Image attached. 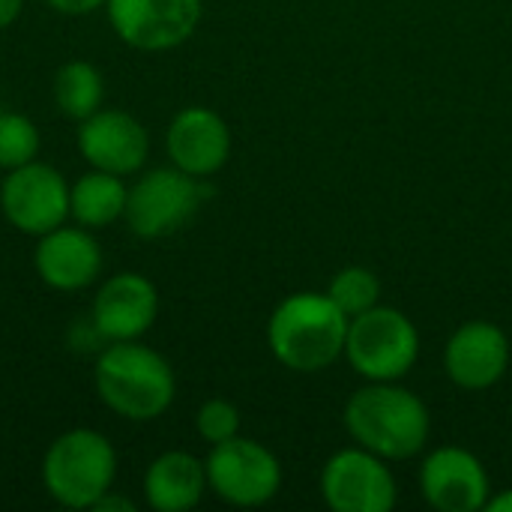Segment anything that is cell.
Returning a JSON list of instances; mask_svg holds the SVG:
<instances>
[{
	"label": "cell",
	"mask_w": 512,
	"mask_h": 512,
	"mask_svg": "<svg viewBox=\"0 0 512 512\" xmlns=\"http://www.w3.org/2000/svg\"><path fill=\"white\" fill-rule=\"evenodd\" d=\"M345 426L363 450L387 462L417 456L432 429L426 405L396 381H372L357 390L345 405Z\"/></svg>",
	"instance_id": "6da1fadb"
},
{
	"label": "cell",
	"mask_w": 512,
	"mask_h": 512,
	"mask_svg": "<svg viewBox=\"0 0 512 512\" xmlns=\"http://www.w3.org/2000/svg\"><path fill=\"white\" fill-rule=\"evenodd\" d=\"M351 318L327 297L300 291L285 297L267 324L273 357L294 372H321L345 354Z\"/></svg>",
	"instance_id": "7a4b0ae2"
},
{
	"label": "cell",
	"mask_w": 512,
	"mask_h": 512,
	"mask_svg": "<svg viewBox=\"0 0 512 512\" xmlns=\"http://www.w3.org/2000/svg\"><path fill=\"white\" fill-rule=\"evenodd\" d=\"M99 399L120 417L147 423L165 414L174 402L177 381L162 354L147 345L111 342L93 369Z\"/></svg>",
	"instance_id": "3957f363"
},
{
	"label": "cell",
	"mask_w": 512,
	"mask_h": 512,
	"mask_svg": "<svg viewBox=\"0 0 512 512\" xmlns=\"http://www.w3.org/2000/svg\"><path fill=\"white\" fill-rule=\"evenodd\" d=\"M117 474V453L111 441L93 429H72L60 435L42 462V483L48 495L69 510H93L111 492Z\"/></svg>",
	"instance_id": "277c9868"
},
{
	"label": "cell",
	"mask_w": 512,
	"mask_h": 512,
	"mask_svg": "<svg viewBox=\"0 0 512 512\" xmlns=\"http://www.w3.org/2000/svg\"><path fill=\"white\" fill-rule=\"evenodd\" d=\"M345 357L354 372L369 381H399L420 357L417 327L399 309L372 306L369 312L351 318Z\"/></svg>",
	"instance_id": "5b68a950"
},
{
	"label": "cell",
	"mask_w": 512,
	"mask_h": 512,
	"mask_svg": "<svg viewBox=\"0 0 512 512\" xmlns=\"http://www.w3.org/2000/svg\"><path fill=\"white\" fill-rule=\"evenodd\" d=\"M210 192L204 177H192L180 168H159L129 189L123 216L129 231L144 240L168 237L195 219Z\"/></svg>",
	"instance_id": "8992f818"
},
{
	"label": "cell",
	"mask_w": 512,
	"mask_h": 512,
	"mask_svg": "<svg viewBox=\"0 0 512 512\" xmlns=\"http://www.w3.org/2000/svg\"><path fill=\"white\" fill-rule=\"evenodd\" d=\"M207 486L234 507H261L276 498L282 486L279 459L249 438H228L213 444L207 462Z\"/></svg>",
	"instance_id": "52a82bcc"
},
{
	"label": "cell",
	"mask_w": 512,
	"mask_h": 512,
	"mask_svg": "<svg viewBox=\"0 0 512 512\" xmlns=\"http://www.w3.org/2000/svg\"><path fill=\"white\" fill-rule=\"evenodd\" d=\"M321 495L336 512H387L399 492L387 459L357 447L339 450L321 471Z\"/></svg>",
	"instance_id": "ba28073f"
},
{
	"label": "cell",
	"mask_w": 512,
	"mask_h": 512,
	"mask_svg": "<svg viewBox=\"0 0 512 512\" xmlns=\"http://www.w3.org/2000/svg\"><path fill=\"white\" fill-rule=\"evenodd\" d=\"M0 207L18 231L42 237L66 222L69 186L57 168L33 159L9 171L0 186Z\"/></svg>",
	"instance_id": "9c48e42d"
},
{
	"label": "cell",
	"mask_w": 512,
	"mask_h": 512,
	"mask_svg": "<svg viewBox=\"0 0 512 512\" xmlns=\"http://www.w3.org/2000/svg\"><path fill=\"white\" fill-rule=\"evenodd\" d=\"M105 9L114 33L141 51L177 48L201 21V0H105Z\"/></svg>",
	"instance_id": "30bf717a"
},
{
	"label": "cell",
	"mask_w": 512,
	"mask_h": 512,
	"mask_svg": "<svg viewBox=\"0 0 512 512\" xmlns=\"http://www.w3.org/2000/svg\"><path fill=\"white\" fill-rule=\"evenodd\" d=\"M423 498L441 512H477L489 501V474L483 462L462 447L435 450L420 468Z\"/></svg>",
	"instance_id": "8fae6325"
},
{
	"label": "cell",
	"mask_w": 512,
	"mask_h": 512,
	"mask_svg": "<svg viewBox=\"0 0 512 512\" xmlns=\"http://www.w3.org/2000/svg\"><path fill=\"white\" fill-rule=\"evenodd\" d=\"M78 150L81 156L108 174H135L150 150L147 129L126 111H96L81 120L78 129Z\"/></svg>",
	"instance_id": "7c38bea8"
},
{
	"label": "cell",
	"mask_w": 512,
	"mask_h": 512,
	"mask_svg": "<svg viewBox=\"0 0 512 512\" xmlns=\"http://www.w3.org/2000/svg\"><path fill=\"white\" fill-rule=\"evenodd\" d=\"M156 315V285L141 273H117L99 288L90 321L108 342H129L144 336L153 327Z\"/></svg>",
	"instance_id": "4fadbf2b"
},
{
	"label": "cell",
	"mask_w": 512,
	"mask_h": 512,
	"mask_svg": "<svg viewBox=\"0 0 512 512\" xmlns=\"http://www.w3.org/2000/svg\"><path fill=\"white\" fill-rule=\"evenodd\" d=\"M444 366L456 387L489 390L510 366V342L501 327L489 321H471L450 336Z\"/></svg>",
	"instance_id": "5bb4252c"
},
{
	"label": "cell",
	"mask_w": 512,
	"mask_h": 512,
	"mask_svg": "<svg viewBox=\"0 0 512 512\" xmlns=\"http://www.w3.org/2000/svg\"><path fill=\"white\" fill-rule=\"evenodd\" d=\"M165 144L174 168L192 177H210L231 156V129L216 111L192 105L171 120Z\"/></svg>",
	"instance_id": "9a60e30c"
},
{
	"label": "cell",
	"mask_w": 512,
	"mask_h": 512,
	"mask_svg": "<svg viewBox=\"0 0 512 512\" xmlns=\"http://www.w3.org/2000/svg\"><path fill=\"white\" fill-rule=\"evenodd\" d=\"M36 273L57 291H81L102 270V249L84 228H54L39 237L33 255Z\"/></svg>",
	"instance_id": "2e32d148"
},
{
	"label": "cell",
	"mask_w": 512,
	"mask_h": 512,
	"mask_svg": "<svg viewBox=\"0 0 512 512\" xmlns=\"http://www.w3.org/2000/svg\"><path fill=\"white\" fill-rule=\"evenodd\" d=\"M207 489V468L180 450L162 453L150 462L144 474V495L147 504L159 512L192 510Z\"/></svg>",
	"instance_id": "e0dca14e"
},
{
	"label": "cell",
	"mask_w": 512,
	"mask_h": 512,
	"mask_svg": "<svg viewBox=\"0 0 512 512\" xmlns=\"http://www.w3.org/2000/svg\"><path fill=\"white\" fill-rule=\"evenodd\" d=\"M126 198L129 189L117 174L93 168L69 189V213L84 228H108L126 213Z\"/></svg>",
	"instance_id": "ac0fdd59"
},
{
	"label": "cell",
	"mask_w": 512,
	"mask_h": 512,
	"mask_svg": "<svg viewBox=\"0 0 512 512\" xmlns=\"http://www.w3.org/2000/svg\"><path fill=\"white\" fill-rule=\"evenodd\" d=\"M105 96V81L99 69L87 60H69L54 75V102L63 117L87 120L99 111Z\"/></svg>",
	"instance_id": "d6986e66"
},
{
	"label": "cell",
	"mask_w": 512,
	"mask_h": 512,
	"mask_svg": "<svg viewBox=\"0 0 512 512\" xmlns=\"http://www.w3.org/2000/svg\"><path fill=\"white\" fill-rule=\"evenodd\" d=\"M327 297L348 315L357 318L363 312H369L372 306H378L381 297V282L372 270L366 267H345L333 276Z\"/></svg>",
	"instance_id": "ffe728a7"
},
{
	"label": "cell",
	"mask_w": 512,
	"mask_h": 512,
	"mask_svg": "<svg viewBox=\"0 0 512 512\" xmlns=\"http://www.w3.org/2000/svg\"><path fill=\"white\" fill-rule=\"evenodd\" d=\"M39 153V129L30 117L0 111V168H18Z\"/></svg>",
	"instance_id": "44dd1931"
},
{
	"label": "cell",
	"mask_w": 512,
	"mask_h": 512,
	"mask_svg": "<svg viewBox=\"0 0 512 512\" xmlns=\"http://www.w3.org/2000/svg\"><path fill=\"white\" fill-rule=\"evenodd\" d=\"M195 426H198V435L210 444H222L228 438H234L240 432V411L225 402V399H210L198 408V417H195Z\"/></svg>",
	"instance_id": "7402d4cb"
},
{
	"label": "cell",
	"mask_w": 512,
	"mask_h": 512,
	"mask_svg": "<svg viewBox=\"0 0 512 512\" xmlns=\"http://www.w3.org/2000/svg\"><path fill=\"white\" fill-rule=\"evenodd\" d=\"M51 9L63 12V15H87L93 9H99L105 0H48Z\"/></svg>",
	"instance_id": "603a6c76"
},
{
	"label": "cell",
	"mask_w": 512,
	"mask_h": 512,
	"mask_svg": "<svg viewBox=\"0 0 512 512\" xmlns=\"http://www.w3.org/2000/svg\"><path fill=\"white\" fill-rule=\"evenodd\" d=\"M93 510H126L132 512L135 510V504L132 501H126V498H114L111 492H105L96 504H93Z\"/></svg>",
	"instance_id": "cb8c5ba5"
},
{
	"label": "cell",
	"mask_w": 512,
	"mask_h": 512,
	"mask_svg": "<svg viewBox=\"0 0 512 512\" xmlns=\"http://www.w3.org/2000/svg\"><path fill=\"white\" fill-rule=\"evenodd\" d=\"M21 3H24V0H0V30H3V27H9V24L18 18Z\"/></svg>",
	"instance_id": "d4e9b609"
},
{
	"label": "cell",
	"mask_w": 512,
	"mask_h": 512,
	"mask_svg": "<svg viewBox=\"0 0 512 512\" xmlns=\"http://www.w3.org/2000/svg\"><path fill=\"white\" fill-rule=\"evenodd\" d=\"M486 510L489 512H512V492H501L495 498L486 501Z\"/></svg>",
	"instance_id": "484cf974"
}]
</instances>
